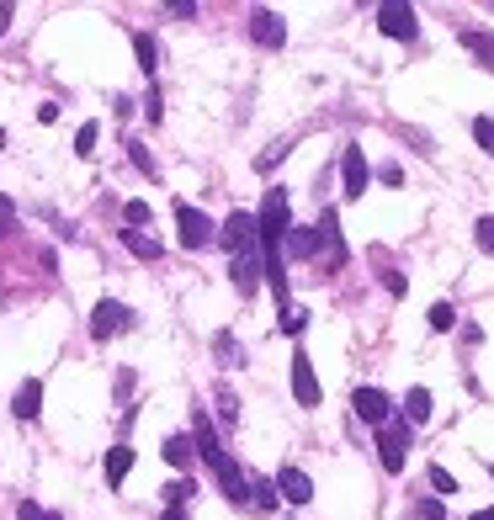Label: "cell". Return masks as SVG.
<instances>
[{"instance_id":"cell-1","label":"cell","mask_w":494,"mask_h":520,"mask_svg":"<svg viewBox=\"0 0 494 520\" xmlns=\"http://www.w3.org/2000/svg\"><path fill=\"white\" fill-rule=\"evenodd\" d=\"M176 229H181V244H186V250H202V244L218 239L213 218H208L202 207H192V202H176Z\"/></svg>"},{"instance_id":"cell-2","label":"cell","mask_w":494,"mask_h":520,"mask_svg":"<svg viewBox=\"0 0 494 520\" xmlns=\"http://www.w3.org/2000/svg\"><path fill=\"white\" fill-rule=\"evenodd\" d=\"M122 330H133V308L117 303V298H101V303L90 308V335H96V340H112V335H122Z\"/></svg>"},{"instance_id":"cell-3","label":"cell","mask_w":494,"mask_h":520,"mask_svg":"<svg viewBox=\"0 0 494 520\" xmlns=\"http://www.w3.org/2000/svg\"><path fill=\"white\" fill-rule=\"evenodd\" d=\"M314 250H325V266H330V271L346 266V239H341V218H335V207H325V218H319V229H314Z\"/></svg>"},{"instance_id":"cell-4","label":"cell","mask_w":494,"mask_h":520,"mask_svg":"<svg viewBox=\"0 0 494 520\" xmlns=\"http://www.w3.org/2000/svg\"><path fill=\"white\" fill-rule=\"evenodd\" d=\"M218 239H223V250H229V255L261 250V244H255V218H250V213H229V218H223V229H218Z\"/></svg>"},{"instance_id":"cell-5","label":"cell","mask_w":494,"mask_h":520,"mask_svg":"<svg viewBox=\"0 0 494 520\" xmlns=\"http://www.w3.org/2000/svg\"><path fill=\"white\" fill-rule=\"evenodd\" d=\"M404 446H410V425H383L378 436V457H383V473H404Z\"/></svg>"},{"instance_id":"cell-6","label":"cell","mask_w":494,"mask_h":520,"mask_svg":"<svg viewBox=\"0 0 494 520\" xmlns=\"http://www.w3.org/2000/svg\"><path fill=\"white\" fill-rule=\"evenodd\" d=\"M341 175H346V197H367L372 170H367V154H362L357 144H346V154H341Z\"/></svg>"},{"instance_id":"cell-7","label":"cell","mask_w":494,"mask_h":520,"mask_svg":"<svg viewBox=\"0 0 494 520\" xmlns=\"http://www.w3.org/2000/svg\"><path fill=\"white\" fill-rule=\"evenodd\" d=\"M293 393H298V404H303V409H314V404H319V377H314L309 351H293Z\"/></svg>"},{"instance_id":"cell-8","label":"cell","mask_w":494,"mask_h":520,"mask_svg":"<svg viewBox=\"0 0 494 520\" xmlns=\"http://www.w3.org/2000/svg\"><path fill=\"white\" fill-rule=\"evenodd\" d=\"M271 484H277V500H287V505H309L314 500V478L303 468H282Z\"/></svg>"},{"instance_id":"cell-9","label":"cell","mask_w":494,"mask_h":520,"mask_svg":"<svg viewBox=\"0 0 494 520\" xmlns=\"http://www.w3.org/2000/svg\"><path fill=\"white\" fill-rule=\"evenodd\" d=\"M250 37H255L261 48H282V43H287V27H282V16H277V11H266V5H261V11H250Z\"/></svg>"},{"instance_id":"cell-10","label":"cell","mask_w":494,"mask_h":520,"mask_svg":"<svg viewBox=\"0 0 494 520\" xmlns=\"http://www.w3.org/2000/svg\"><path fill=\"white\" fill-rule=\"evenodd\" d=\"M378 27H383L388 37H415V32H420V21H415L410 5H378Z\"/></svg>"},{"instance_id":"cell-11","label":"cell","mask_w":494,"mask_h":520,"mask_svg":"<svg viewBox=\"0 0 494 520\" xmlns=\"http://www.w3.org/2000/svg\"><path fill=\"white\" fill-rule=\"evenodd\" d=\"M229 276H234V287H239V298H250V292L261 287V250H245V255H234V266H229Z\"/></svg>"},{"instance_id":"cell-12","label":"cell","mask_w":494,"mask_h":520,"mask_svg":"<svg viewBox=\"0 0 494 520\" xmlns=\"http://www.w3.org/2000/svg\"><path fill=\"white\" fill-rule=\"evenodd\" d=\"M351 409H357L367 425H388V393H378V388H357Z\"/></svg>"},{"instance_id":"cell-13","label":"cell","mask_w":494,"mask_h":520,"mask_svg":"<svg viewBox=\"0 0 494 520\" xmlns=\"http://www.w3.org/2000/svg\"><path fill=\"white\" fill-rule=\"evenodd\" d=\"M11 409H16V420H37V409H43V383L27 377V383L16 388V404H11Z\"/></svg>"},{"instance_id":"cell-14","label":"cell","mask_w":494,"mask_h":520,"mask_svg":"<svg viewBox=\"0 0 494 520\" xmlns=\"http://www.w3.org/2000/svg\"><path fill=\"white\" fill-rule=\"evenodd\" d=\"M213 356H218V367H245V345H239L229 330L213 335Z\"/></svg>"},{"instance_id":"cell-15","label":"cell","mask_w":494,"mask_h":520,"mask_svg":"<svg viewBox=\"0 0 494 520\" xmlns=\"http://www.w3.org/2000/svg\"><path fill=\"white\" fill-rule=\"evenodd\" d=\"M245 505H250V510H277V484L250 473V494H245Z\"/></svg>"},{"instance_id":"cell-16","label":"cell","mask_w":494,"mask_h":520,"mask_svg":"<svg viewBox=\"0 0 494 520\" xmlns=\"http://www.w3.org/2000/svg\"><path fill=\"white\" fill-rule=\"evenodd\" d=\"M431 420V393L426 388H410V399H404V425H426Z\"/></svg>"},{"instance_id":"cell-17","label":"cell","mask_w":494,"mask_h":520,"mask_svg":"<svg viewBox=\"0 0 494 520\" xmlns=\"http://www.w3.org/2000/svg\"><path fill=\"white\" fill-rule=\"evenodd\" d=\"M128 468H133V446H112V452H106V484L117 489V484L128 478Z\"/></svg>"},{"instance_id":"cell-18","label":"cell","mask_w":494,"mask_h":520,"mask_svg":"<svg viewBox=\"0 0 494 520\" xmlns=\"http://www.w3.org/2000/svg\"><path fill=\"white\" fill-rule=\"evenodd\" d=\"M122 244H128L138 260H160V239H149V234H138V229H122Z\"/></svg>"},{"instance_id":"cell-19","label":"cell","mask_w":494,"mask_h":520,"mask_svg":"<svg viewBox=\"0 0 494 520\" xmlns=\"http://www.w3.org/2000/svg\"><path fill=\"white\" fill-rule=\"evenodd\" d=\"M463 48H468L484 69H494V37L490 32H463Z\"/></svg>"},{"instance_id":"cell-20","label":"cell","mask_w":494,"mask_h":520,"mask_svg":"<svg viewBox=\"0 0 494 520\" xmlns=\"http://www.w3.org/2000/svg\"><path fill=\"white\" fill-rule=\"evenodd\" d=\"M133 53H138V69H144V74H154L160 48H154V37H149V32H133Z\"/></svg>"},{"instance_id":"cell-21","label":"cell","mask_w":494,"mask_h":520,"mask_svg":"<svg viewBox=\"0 0 494 520\" xmlns=\"http://www.w3.org/2000/svg\"><path fill=\"white\" fill-rule=\"evenodd\" d=\"M192 457H197V446H192L186 436H170V441H165V462H170V468H192Z\"/></svg>"},{"instance_id":"cell-22","label":"cell","mask_w":494,"mask_h":520,"mask_svg":"<svg viewBox=\"0 0 494 520\" xmlns=\"http://www.w3.org/2000/svg\"><path fill=\"white\" fill-rule=\"evenodd\" d=\"M282 250H293V255H314V229H287Z\"/></svg>"},{"instance_id":"cell-23","label":"cell","mask_w":494,"mask_h":520,"mask_svg":"<svg viewBox=\"0 0 494 520\" xmlns=\"http://www.w3.org/2000/svg\"><path fill=\"white\" fill-rule=\"evenodd\" d=\"M96 138H101V128H96V122H80V133H74V154L90 159V154H96Z\"/></svg>"},{"instance_id":"cell-24","label":"cell","mask_w":494,"mask_h":520,"mask_svg":"<svg viewBox=\"0 0 494 520\" xmlns=\"http://www.w3.org/2000/svg\"><path fill=\"white\" fill-rule=\"evenodd\" d=\"M474 138H479V149L494 159V117H474Z\"/></svg>"},{"instance_id":"cell-25","label":"cell","mask_w":494,"mask_h":520,"mask_svg":"<svg viewBox=\"0 0 494 520\" xmlns=\"http://www.w3.org/2000/svg\"><path fill=\"white\" fill-rule=\"evenodd\" d=\"M16 520H64V516H59V510H43L37 500H21V505H16Z\"/></svg>"},{"instance_id":"cell-26","label":"cell","mask_w":494,"mask_h":520,"mask_svg":"<svg viewBox=\"0 0 494 520\" xmlns=\"http://www.w3.org/2000/svg\"><path fill=\"white\" fill-rule=\"evenodd\" d=\"M452 324H458V314H452V303H436V308H431V330H436V335H447Z\"/></svg>"},{"instance_id":"cell-27","label":"cell","mask_w":494,"mask_h":520,"mask_svg":"<svg viewBox=\"0 0 494 520\" xmlns=\"http://www.w3.org/2000/svg\"><path fill=\"white\" fill-rule=\"evenodd\" d=\"M282 330L287 335H303L309 330V308H282Z\"/></svg>"},{"instance_id":"cell-28","label":"cell","mask_w":494,"mask_h":520,"mask_svg":"<svg viewBox=\"0 0 494 520\" xmlns=\"http://www.w3.org/2000/svg\"><path fill=\"white\" fill-rule=\"evenodd\" d=\"M426 478H431V489H436V494H458V478H452L447 468H431Z\"/></svg>"},{"instance_id":"cell-29","label":"cell","mask_w":494,"mask_h":520,"mask_svg":"<svg viewBox=\"0 0 494 520\" xmlns=\"http://www.w3.org/2000/svg\"><path fill=\"white\" fill-rule=\"evenodd\" d=\"M165 500H170V510H181V505L192 500V484H186V478H176V484H165Z\"/></svg>"},{"instance_id":"cell-30","label":"cell","mask_w":494,"mask_h":520,"mask_svg":"<svg viewBox=\"0 0 494 520\" xmlns=\"http://www.w3.org/2000/svg\"><path fill=\"white\" fill-rule=\"evenodd\" d=\"M122 218H128V229H144V223H149V202H128Z\"/></svg>"},{"instance_id":"cell-31","label":"cell","mask_w":494,"mask_h":520,"mask_svg":"<svg viewBox=\"0 0 494 520\" xmlns=\"http://www.w3.org/2000/svg\"><path fill=\"white\" fill-rule=\"evenodd\" d=\"M474 234H479V250L494 255V218H479V223H474Z\"/></svg>"},{"instance_id":"cell-32","label":"cell","mask_w":494,"mask_h":520,"mask_svg":"<svg viewBox=\"0 0 494 520\" xmlns=\"http://www.w3.org/2000/svg\"><path fill=\"white\" fill-rule=\"evenodd\" d=\"M128 154H133V165H138L144 175H154V159H149V149H144V144H128Z\"/></svg>"},{"instance_id":"cell-33","label":"cell","mask_w":494,"mask_h":520,"mask_svg":"<svg viewBox=\"0 0 494 520\" xmlns=\"http://www.w3.org/2000/svg\"><path fill=\"white\" fill-rule=\"evenodd\" d=\"M218 409H223V420H229V425L239 420V404H234V393H229V388H218Z\"/></svg>"},{"instance_id":"cell-34","label":"cell","mask_w":494,"mask_h":520,"mask_svg":"<svg viewBox=\"0 0 494 520\" xmlns=\"http://www.w3.org/2000/svg\"><path fill=\"white\" fill-rule=\"evenodd\" d=\"M11 223H16V207H11V197H0V239L11 234Z\"/></svg>"},{"instance_id":"cell-35","label":"cell","mask_w":494,"mask_h":520,"mask_svg":"<svg viewBox=\"0 0 494 520\" xmlns=\"http://www.w3.org/2000/svg\"><path fill=\"white\" fill-rule=\"evenodd\" d=\"M282 154H287V144H271V149H266V154H261V159H255V165H261V170H271V165H277V159H282Z\"/></svg>"},{"instance_id":"cell-36","label":"cell","mask_w":494,"mask_h":520,"mask_svg":"<svg viewBox=\"0 0 494 520\" xmlns=\"http://www.w3.org/2000/svg\"><path fill=\"white\" fill-rule=\"evenodd\" d=\"M378 181H383V186H399V181H404V170H399V165H383V170H378Z\"/></svg>"},{"instance_id":"cell-37","label":"cell","mask_w":494,"mask_h":520,"mask_svg":"<svg viewBox=\"0 0 494 520\" xmlns=\"http://www.w3.org/2000/svg\"><path fill=\"white\" fill-rule=\"evenodd\" d=\"M420 520H447V516H442V505H436V500H426V505H420Z\"/></svg>"},{"instance_id":"cell-38","label":"cell","mask_w":494,"mask_h":520,"mask_svg":"<svg viewBox=\"0 0 494 520\" xmlns=\"http://www.w3.org/2000/svg\"><path fill=\"white\" fill-rule=\"evenodd\" d=\"M11 16H16V5H0V32L11 27Z\"/></svg>"},{"instance_id":"cell-39","label":"cell","mask_w":494,"mask_h":520,"mask_svg":"<svg viewBox=\"0 0 494 520\" xmlns=\"http://www.w3.org/2000/svg\"><path fill=\"white\" fill-rule=\"evenodd\" d=\"M160 520H186V510H165Z\"/></svg>"},{"instance_id":"cell-40","label":"cell","mask_w":494,"mask_h":520,"mask_svg":"<svg viewBox=\"0 0 494 520\" xmlns=\"http://www.w3.org/2000/svg\"><path fill=\"white\" fill-rule=\"evenodd\" d=\"M468 520H494V510H479V516H468Z\"/></svg>"}]
</instances>
